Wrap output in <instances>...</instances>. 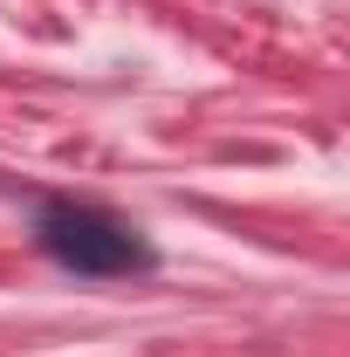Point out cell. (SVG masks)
Wrapping results in <instances>:
<instances>
[{"label": "cell", "instance_id": "1", "mask_svg": "<svg viewBox=\"0 0 350 357\" xmlns=\"http://www.w3.org/2000/svg\"><path fill=\"white\" fill-rule=\"evenodd\" d=\"M35 248L83 282H117V275L158 268V248L131 220H117L110 206H83V199H42L35 206Z\"/></svg>", "mask_w": 350, "mask_h": 357}]
</instances>
